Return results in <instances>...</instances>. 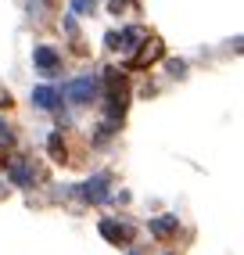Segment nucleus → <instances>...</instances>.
I'll list each match as a JSON object with an SVG mask.
<instances>
[{"label": "nucleus", "mask_w": 244, "mask_h": 255, "mask_svg": "<svg viewBox=\"0 0 244 255\" xmlns=\"http://www.w3.org/2000/svg\"><path fill=\"white\" fill-rule=\"evenodd\" d=\"M101 234L112 245H129L133 241V227L129 223H115V219H101Z\"/></svg>", "instance_id": "obj_1"}, {"label": "nucleus", "mask_w": 244, "mask_h": 255, "mask_svg": "<svg viewBox=\"0 0 244 255\" xmlns=\"http://www.w3.org/2000/svg\"><path fill=\"white\" fill-rule=\"evenodd\" d=\"M94 94H97V83H94V79H76L72 87H68V97H72L76 105H86V101H94Z\"/></svg>", "instance_id": "obj_2"}, {"label": "nucleus", "mask_w": 244, "mask_h": 255, "mask_svg": "<svg viewBox=\"0 0 244 255\" xmlns=\"http://www.w3.org/2000/svg\"><path fill=\"white\" fill-rule=\"evenodd\" d=\"M158 58H162V43H158V40H151V43H144L140 54L129 61V69H147V65H151V61H158Z\"/></svg>", "instance_id": "obj_3"}, {"label": "nucleus", "mask_w": 244, "mask_h": 255, "mask_svg": "<svg viewBox=\"0 0 244 255\" xmlns=\"http://www.w3.org/2000/svg\"><path fill=\"white\" fill-rule=\"evenodd\" d=\"M79 191H83V198H86V201H101V198H108V176L101 173V176H94L90 183H83Z\"/></svg>", "instance_id": "obj_4"}, {"label": "nucleus", "mask_w": 244, "mask_h": 255, "mask_svg": "<svg viewBox=\"0 0 244 255\" xmlns=\"http://www.w3.org/2000/svg\"><path fill=\"white\" fill-rule=\"evenodd\" d=\"M7 169H11V180L18 183V187H32V183H36V173H32L25 162H11Z\"/></svg>", "instance_id": "obj_5"}, {"label": "nucleus", "mask_w": 244, "mask_h": 255, "mask_svg": "<svg viewBox=\"0 0 244 255\" xmlns=\"http://www.w3.org/2000/svg\"><path fill=\"white\" fill-rule=\"evenodd\" d=\"M32 61H36L43 72H54V69H58V50H50V47H36Z\"/></svg>", "instance_id": "obj_6"}, {"label": "nucleus", "mask_w": 244, "mask_h": 255, "mask_svg": "<svg viewBox=\"0 0 244 255\" xmlns=\"http://www.w3.org/2000/svg\"><path fill=\"white\" fill-rule=\"evenodd\" d=\"M32 101H36L40 108H58V101H61V94H58V90H50V87H40L36 94H32Z\"/></svg>", "instance_id": "obj_7"}, {"label": "nucleus", "mask_w": 244, "mask_h": 255, "mask_svg": "<svg viewBox=\"0 0 244 255\" xmlns=\"http://www.w3.org/2000/svg\"><path fill=\"white\" fill-rule=\"evenodd\" d=\"M151 230L158 234V237H169L172 230H176V216H158V219L151 223Z\"/></svg>", "instance_id": "obj_8"}, {"label": "nucleus", "mask_w": 244, "mask_h": 255, "mask_svg": "<svg viewBox=\"0 0 244 255\" xmlns=\"http://www.w3.org/2000/svg\"><path fill=\"white\" fill-rule=\"evenodd\" d=\"M50 155H54V158H65V144H61V133H54V137H50Z\"/></svg>", "instance_id": "obj_9"}, {"label": "nucleus", "mask_w": 244, "mask_h": 255, "mask_svg": "<svg viewBox=\"0 0 244 255\" xmlns=\"http://www.w3.org/2000/svg\"><path fill=\"white\" fill-rule=\"evenodd\" d=\"M97 7V0H72V11H79V14H90Z\"/></svg>", "instance_id": "obj_10"}, {"label": "nucleus", "mask_w": 244, "mask_h": 255, "mask_svg": "<svg viewBox=\"0 0 244 255\" xmlns=\"http://www.w3.org/2000/svg\"><path fill=\"white\" fill-rule=\"evenodd\" d=\"M129 4H133V0H108V7H112L115 14H119V11H126Z\"/></svg>", "instance_id": "obj_11"}, {"label": "nucleus", "mask_w": 244, "mask_h": 255, "mask_svg": "<svg viewBox=\"0 0 244 255\" xmlns=\"http://www.w3.org/2000/svg\"><path fill=\"white\" fill-rule=\"evenodd\" d=\"M183 69H187V65H183V61H169V72H172V76H180Z\"/></svg>", "instance_id": "obj_12"}]
</instances>
